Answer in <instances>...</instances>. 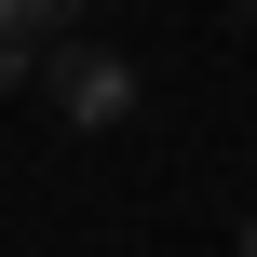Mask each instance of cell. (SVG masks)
Wrapping results in <instances>:
<instances>
[{
    "label": "cell",
    "mask_w": 257,
    "mask_h": 257,
    "mask_svg": "<svg viewBox=\"0 0 257 257\" xmlns=\"http://www.w3.org/2000/svg\"><path fill=\"white\" fill-rule=\"evenodd\" d=\"M244 257H257V217H244Z\"/></svg>",
    "instance_id": "3"
},
{
    "label": "cell",
    "mask_w": 257,
    "mask_h": 257,
    "mask_svg": "<svg viewBox=\"0 0 257 257\" xmlns=\"http://www.w3.org/2000/svg\"><path fill=\"white\" fill-rule=\"evenodd\" d=\"M244 14H257V0H244Z\"/></svg>",
    "instance_id": "4"
},
{
    "label": "cell",
    "mask_w": 257,
    "mask_h": 257,
    "mask_svg": "<svg viewBox=\"0 0 257 257\" xmlns=\"http://www.w3.org/2000/svg\"><path fill=\"white\" fill-rule=\"evenodd\" d=\"M68 14H81V0H0V41H27V54H41V41H54Z\"/></svg>",
    "instance_id": "2"
},
{
    "label": "cell",
    "mask_w": 257,
    "mask_h": 257,
    "mask_svg": "<svg viewBox=\"0 0 257 257\" xmlns=\"http://www.w3.org/2000/svg\"><path fill=\"white\" fill-rule=\"evenodd\" d=\"M41 95H54V122H81V136L136 122V68H122V54H95V41H68V54L41 68Z\"/></svg>",
    "instance_id": "1"
}]
</instances>
